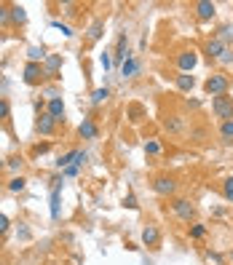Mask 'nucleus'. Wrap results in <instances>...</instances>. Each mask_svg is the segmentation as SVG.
<instances>
[{"mask_svg":"<svg viewBox=\"0 0 233 265\" xmlns=\"http://www.w3.org/2000/svg\"><path fill=\"white\" fill-rule=\"evenodd\" d=\"M59 182H57V188H54L51 190V217H54V220H57V217H59Z\"/></svg>","mask_w":233,"mask_h":265,"instance_id":"19","label":"nucleus"},{"mask_svg":"<svg viewBox=\"0 0 233 265\" xmlns=\"http://www.w3.org/2000/svg\"><path fill=\"white\" fill-rule=\"evenodd\" d=\"M193 9H196V17L201 19V22H206V19H212L214 14H217V6L212 3V0H198L196 6H193Z\"/></svg>","mask_w":233,"mask_h":265,"instance_id":"7","label":"nucleus"},{"mask_svg":"<svg viewBox=\"0 0 233 265\" xmlns=\"http://www.w3.org/2000/svg\"><path fill=\"white\" fill-rule=\"evenodd\" d=\"M206 257H209V260H212V262H217V265L222 262V254H217V252H206Z\"/></svg>","mask_w":233,"mask_h":265,"instance_id":"37","label":"nucleus"},{"mask_svg":"<svg viewBox=\"0 0 233 265\" xmlns=\"http://www.w3.org/2000/svg\"><path fill=\"white\" fill-rule=\"evenodd\" d=\"M9 11H11V6H3V3H0V22H9Z\"/></svg>","mask_w":233,"mask_h":265,"instance_id":"33","label":"nucleus"},{"mask_svg":"<svg viewBox=\"0 0 233 265\" xmlns=\"http://www.w3.org/2000/svg\"><path fill=\"white\" fill-rule=\"evenodd\" d=\"M153 190L158 193V196H174V193H177L174 177H155V180H153Z\"/></svg>","mask_w":233,"mask_h":265,"instance_id":"4","label":"nucleus"},{"mask_svg":"<svg viewBox=\"0 0 233 265\" xmlns=\"http://www.w3.org/2000/svg\"><path fill=\"white\" fill-rule=\"evenodd\" d=\"M220 137H222V142H233V121H225L222 126H220Z\"/></svg>","mask_w":233,"mask_h":265,"instance_id":"20","label":"nucleus"},{"mask_svg":"<svg viewBox=\"0 0 233 265\" xmlns=\"http://www.w3.org/2000/svg\"><path fill=\"white\" fill-rule=\"evenodd\" d=\"M54 27H57V30H62V35H67V38L73 35V30H70L67 25H62V22H54Z\"/></svg>","mask_w":233,"mask_h":265,"instance_id":"34","label":"nucleus"},{"mask_svg":"<svg viewBox=\"0 0 233 265\" xmlns=\"http://www.w3.org/2000/svg\"><path fill=\"white\" fill-rule=\"evenodd\" d=\"M217 41H222L225 46H228V41H233V25H222L220 33H217Z\"/></svg>","mask_w":233,"mask_h":265,"instance_id":"22","label":"nucleus"},{"mask_svg":"<svg viewBox=\"0 0 233 265\" xmlns=\"http://www.w3.org/2000/svg\"><path fill=\"white\" fill-rule=\"evenodd\" d=\"M25 188H27V180H25V177H14V180L9 182V190H11V193H22Z\"/></svg>","mask_w":233,"mask_h":265,"instance_id":"24","label":"nucleus"},{"mask_svg":"<svg viewBox=\"0 0 233 265\" xmlns=\"http://www.w3.org/2000/svg\"><path fill=\"white\" fill-rule=\"evenodd\" d=\"M46 113H49L51 118L59 123L62 118H65V105H62V99H59V97H51L49 105H46Z\"/></svg>","mask_w":233,"mask_h":265,"instance_id":"10","label":"nucleus"},{"mask_svg":"<svg viewBox=\"0 0 233 265\" xmlns=\"http://www.w3.org/2000/svg\"><path fill=\"white\" fill-rule=\"evenodd\" d=\"M228 86H230V78L225 73H212L204 83V91L212 97H222V94H228Z\"/></svg>","mask_w":233,"mask_h":265,"instance_id":"1","label":"nucleus"},{"mask_svg":"<svg viewBox=\"0 0 233 265\" xmlns=\"http://www.w3.org/2000/svg\"><path fill=\"white\" fill-rule=\"evenodd\" d=\"M59 67H62V57H59V54H49V57H46V62H43L46 78H57Z\"/></svg>","mask_w":233,"mask_h":265,"instance_id":"9","label":"nucleus"},{"mask_svg":"<svg viewBox=\"0 0 233 265\" xmlns=\"http://www.w3.org/2000/svg\"><path fill=\"white\" fill-rule=\"evenodd\" d=\"M225 51H228V46H225L222 41H217V38H212V41L206 43V57L209 59H222Z\"/></svg>","mask_w":233,"mask_h":265,"instance_id":"11","label":"nucleus"},{"mask_svg":"<svg viewBox=\"0 0 233 265\" xmlns=\"http://www.w3.org/2000/svg\"><path fill=\"white\" fill-rule=\"evenodd\" d=\"M0 91H3V89H0Z\"/></svg>","mask_w":233,"mask_h":265,"instance_id":"41","label":"nucleus"},{"mask_svg":"<svg viewBox=\"0 0 233 265\" xmlns=\"http://www.w3.org/2000/svg\"><path fill=\"white\" fill-rule=\"evenodd\" d=\"M107 97H110V89H97L94 94H91V105H94V107H97V105H102Z\"/></svg>","mask_w":233,"mask_h":265,"instance_id":"23","label":"nucleus"},{"mask_svg":"<svg viewBox=\"0 0 233 265\" xmlns=\"http://www.w3.org/2000/svg\"><path fill=\"white\" fill-rule=\"evenodd\" d=\"M11 19L17 22V25H25V22H27V11L22 9V6H11Z\"/></svg>","mask_w":233,"mask_h":265,"instance_id":"21","label":"nucleus"},{"mask_svg":"<svg viewBox=\"0 0 233 265\" xmlns=\"http://www.w3.org/2000/svg\"><path fill=\"white\" fill-rule=\"evenodd\" d=\"M9 113H11L9 102H3V99H0V121H3V118H9Z\"/></svg>","mask_w":233,"mask_h":265,"instance_id":"32","label":"nucleus"},{"mask_svg":"<svg viewBox=\"0 0 233 265\" xmlns=\"http://www.w3.org/2000/svg\"><path fill=\"white\" fill-rule=\"evenodd\" d=\"M27 57H30V62H38V65H41V62H46V57H49V54H46L41 46H30V49H27Z\"/></svg>","mask_w":233,"mask_h":265,"instance_id":"17","label":"nucleus"},{"mask_svg":"<svg viewBox=\"0 0 233 265\" xmlns=\"http://www.w3.org/2000/svg\"><path fill=\"white\" fill-rule=\"evenodd\" d=\"M142 244L145 246H158L161 244V230L155 228V225H147L142 230Z\"/></svg>","mask_w":233,"mask_h":265,"instance_id":"13","label":"nucleus"},{"mask_svg":"<svg viewBox=\"0 0 233 265\" xmlns=\"http://www.w3.org/2000/svg\"><path fill=\"white\" fill-rule=\"evenodd\" d=\"M204 236H206V225L193 222V228H190V238H204Z\"/></svg>","mask_w":233,"mask_h":265,"instance_id":"27","label":"nucleus"},{"mask_svg":"<svg viewBox=\"0 0 233 265\" xmlns=\"http://www.w3.org/2000/svg\"><path fill=\"white\" fill-rule=\"evenodd\" d=\"M54 129H57V121H54V118H51L49 113H43L41 118L35 121V131H38V134H43V137L54 134Z\"/></svg>","mask_w":233,"mask_h":265,"instance_id":"8","label":"nucleus"},{"mask_svg":"<svg viewBox=\"0 0 233 265\" xmlns=\"http://www.w3.org/2000/svg\"><path fill=\"white\" fill-rule=\"evenodd\" d=\"M220 62H233V51H225V54H222V59H220Z\"/></svg>","mask_w":233,"mask_h":265,"instance_id":"38","label":"nucleus"},{"mask_svg":"<svg viewBox=\"0 0 233 265\" xmlns=\"http://www.w3.org/2000/svg\"><path fill=\"white\" fill-rule=\"evenodd\" d=\"M123 206H129V209H137L139 204H137V198H134V193H129L126 198H123Z\"/></svg>","mask_w":233,"mask_h":265,"instance_id":"30","label":"nucleus"},{"mask_svg":"<svg viewBox=\"0 0 233 265\" xmlns=\"http://www.w3.org/2000/svg\"><path fill=\"white\" fill-rule=\"evenodd\" d=\"M78 171H81V166H78V163H73V166H67V169H65V174H67V177H75Z\"/></svg>","mask_w":233,"mask_h":265,"instance_id":"36","label":"nucleus"},{"mask_svg":"<svg viewBox=\"0 0 233 265\" xmlns=\"http://www.w3.org/2000/svg\"><path fill=\"white\" fill-rule=\"evenodd\" d=\"M172 209H174V214L180 217V220H185V222H190L193 217H196V206H193L188 198H174Z\"/></svg>","mask_w":233,"mask_h":265,"instance_id":"3","label":"nucleus"},{"mask_svg":"<svg viewBox=\"0 0 233 265\" xmlns=\"http://www.w3.org/2000/svg\"><path fill=\"white\" fill-rule=\"evenodd\" d=\"M3 166H6V161H3V158H0V169H3Z\"/></svg>","mask_w":233,"mask_h":265,"instance_id":"39","label":"nucleus"},{"mask_svg":"<svg viewBox=\"0 0 233 265\" xmlns=\"http://www.w3.org/2000/svg\"><path fill=\"white\" fill-rule=\"evenodd\" d=\"M43 78H46L43 65H38V62H27V65H25V83L35 86V83H41Z\"/></svg>","mask_w":233,"mask_h":265,"instance_id":"6","label":"nucleus"},{"mask_svg":"<svg viewBox=\"0 0 233 265\" xmlns=\"http://www.w3.org/2000/svg\"><path fill=\"white\" fill-rule=\"evenodd\" d=\"M174 83H177V89L180 91H193V86H196V78H193L190 73H180L174 78Z\"/></svg>","mask_w":233,"mask_h":265,"instance_id":"14","label":"nucleus"},{"mask_svg":"<svg viewBox=\"0 0 233 265\" xmlns=\"http://www.w3.org/2000/svg\"><path fill=\"white\" fill-rule=\"evenodd\" d=\"M22 163H25V161H22V158H11L9 163H6V166H9L11 171H22Z\"/></svg>","mask_w":233,"mask_h":265,"instance_id":"29","label":"nucleus"},{"mask_svg":"<svg viewBox=\"0 0 233 265\" xmlns=\"http://www.w3.org/2000/svg\"><path fill=\"white\" fill-rule=\"evenodd\" d=\"M230 260H233V254H230Z\"/></svg>","mask_w":233,"mask_h":265,"instance_id":"40","label":"nucleus"},{"mask_svg":"<svg viewBox=\"0 0 233 265\" xmlns=\"http://www.w3.org/2000/svg\"><path fill=\"white\" fill-rule=\"evenodd\" d=\"M99 62H102V67H105V70H110V67H113V57H110L107 51L102 54V57H99Z\"/></svg>","mask_w":233,"mask_h":265,"instance_id":"31","label":"nucleus"},{"mask_svg":"<svg viewBox=\"0 0 233 265\" xmlns=\"http://www.w3.org/2000/svg\"><path fill=\"white\" fill-rule=\"evenodd\" d=\"M89 38H91V41H99V38H102V22H99V19L89 27Z\"/></svg>","mask_w":233,"mask_h":265,"instance_id":"26","label":"nucleus"},{"mask_svg":"<svg viewBox=\"0 0 233 265\" xmlns=\"http://www.w3.org/2000/svg\"><path fill=\"white\" fill-rule=\"evenodd\" d=\"M166 129L172 131V134H180V131L185 129V123H182L180 115H169V118H166Z\"/></svg>","mask_w":233,"mask_h":265,"instance_id":"18","label":"nucleus"},{"mask_svg":"<svg viewBox=\"0 0 233 265\" xmlns=\"http://www.w3.org/2000/svg\"><path fill=\"white\" fill-rule=\"evenodd\" d=\"M196 65H198V57H196V51H193V49L177 54V67H180V73H193V67H196Z\"/></svg>","mask_w":233,"mask_h":265,"instance_id":"5","label":"nucleus"},{"mask_svg":"<svg viewBox=\"0 0 233 265\" xmlns=\"http://www.w3.org/2000/svg\"><path fill=\"white\" fill-rule=\"evenodd\" d=\"M6 230H9V217H6V214H0V236H3Z\"/></svg>","mask_w":233,"mask_h":265,"instance_id":"35","label":"nucleus"},{"mask_svg":"<svg viewBox=\"0 0 233 265\" xmlns=\"http://www.w3.org/2000/svg\"><path fill=\"white\" fill-rule=\"evenodd\" d=\"M145 153H147V155L161 153V142H155V139H150V142H145Z\"/></svg>","mask_w":233,"mask_h":265,"instance_id":"28","label":"nucleus"},{"mask_svg":"<svg viewBox=\"0 0 233 265\" xmlns=\"http://www.w3.org/2000/svg\"><path fill=\"white\" fill-rule=\"evenodd\" d=\"M78 155H81V150H67L65 155H59L57 166H59V169H67V166H73V163L78 161Z\"/></svg>","mask_w":233,"mask_h":265,"instance_id":"16","label":"nucleus"},{"mask_svg":"<svg viewBox=\"0 0 233 265\" xmlns=\"http://www.w3.org/2000/svg\"><path fill=\"white\" fill-rule=\"evenodd\" d=\"M212 110H214V115H217L222 123H225V121H233V97H228V94L214 97V99H212Z\"/></svg>","mask_w":233,"mask_h":265,"instance_id":"2","label":"nucleus"},{"mask_svg":"<svg viewBox=\"0 0 233 265\" xmlns=\"http://www.w3.org/2000/svg\"><path fill=\"white\" fill-rule=\"evenodd\" d=\"M78 134H81L83 139H97L99 137V129H97V123L91 121V118H83V123L78 126Z\"/></svg>","mask_w":233,"mask_h":265,"instance_id":"12","label":"nucleus"},{"mask_svg":"<svg viewBox=\"0 0 233 265\" xmlns=\"http://www.w3.org/2000/svg\"><path fill=\"white\" fill-rule=\"evenodd\" d=\"M137 73H139V62H137L134 57H129V59L121 65V75H123V78H131V75H137Z\"/></svg>","mask_w":233,"mask_h":265,"instance_id":"15","label":"nucleus"},{"mask_svg":"<svg viewBox=\"0 0 233 265\" xmlns=\"http://www.w3.org/2000/svg\"><path fill=\"white\" fill-rule=\"evenodd\" d=\"M222 196H225V201L233 204V177H228V180L222 182Z\"/></svg>","mask_w":233,"mask_h":265,"instance_id":"25","label":"nucleus"}]
</instances>
